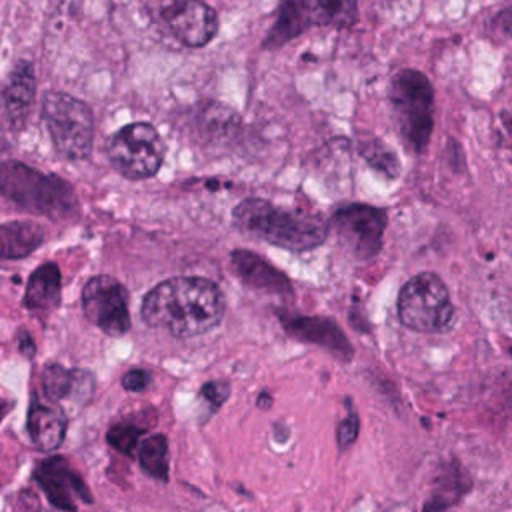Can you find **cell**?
I'll use <instances>...</instances> for the list:
<instances>
[{"instance_id":"cell-17","label":"cell","mask_w":512,"mask_h":512,"mask_svg":"<svg viewBox=\"0 0 512 512\" xmlns=\"http://www.w3.org/2000/svg\"><path fill=\"white\" fill-rule=\"evenodd\" d=\"M44 242V228L32 220H12L0 224V260H20L30 256Z\"/></svg>"},{"instance_id":"cell-8","label":"cell","mask_w":512,"mask_h":512,"mask_svg":"<svg viewBox=\"0 0 512 512\" xmlns=\"http://www.w3.org/2000/svg\"><path fill=\"white\" fill-rule=\"evenodd\" d=\"M386 224V210L372 204L350 202L338 206L332 212L328 220V230L338 236L342 246L354 258L370 260L382 250Z\"/></svg>"},{"instance_id":"cell-28","label":"cell","mask_w":512,"mask_h":512,"mask_svg":"<svg viewBox=\"0 0 512 512\" xmlns=\"http://www.w3.org/2000/svg\"><path fill=\"white\" fill-rule=\"evenodd\" d=\"M152 384V376L144 368H132L122 376V388L128 392H144Z\"/></svg>"},{"instance_id":"cell-25","label":"cell","mask_w":512,"mask_h":512,"mask_svg":"<svg viewBox=\"0 0 512 512\" xmlns=\"http://www.w3.org/2000/svg\"><path fill=\"white\" fill-rule=\"evenodd\" d=\"M146 434V428H140L132 422H116L106 432V442L124 456H136L140 438Z\"/></svg>"},{"instance_id":"cell-7","label":"cell","mask_w":512,"mask_h":512,"mask_svg":"<svg viewBox=\"0 0 512 512\" xmlns=\"http://www.w3.org/2000/svg\"><path fill=\"white\" fill-rule=\"evenodd\" d=\"M106 156L120 176L146 180L162 168L166 144L150 122H132L108 138Z\"/></svg>"},{"instance_id":"cell-13","label":"cell","mask_w":512,"mask_h":512,"mask_svg":"<svg viewBox=\"0 0 512 512\" xmlns=\"http://www.w3.org/2000/svg\"><path fill=\"white\" fill-rule=\"evenodd\" d=\"M230 266L236 278L250 290L268 292L288 302L294 298V286L290 278L264 256L244 248H236L230 252Z\"/></svg>"},{"instance_id":"cell-15","label":"cell","mask_w":512,"mask_h":512,"mask_svg":"<svg viewBox=\"0 0 512 512\" xmlns=\"http://www.w3.org/2000/svg\"><path fill=\"white\" fill-rule=\"evenodd\" d=\"M26 430L38 450L52 452L62 444L66 436L68 416L58 404L42 402L34 396L26 416Z\"/></svg>"},{"instance_id":"cell-21","label":"cell","mask_w":512,"mask_h":512,"mask_svg":"<svg viewBox=\"0 0 512 512\" xmlns=\"http://www.w3.org/2000/svg\"><path fill=\"white\" fill-rule=\"evenodd\" d=\"M470 486H472V482H470L468 472L456 460H450L440 468L436 486H434V492L430 498H434L440 504H444L446 508H450L464 498V494L470 490Z\"/></svg>"},{"instance_id":"cell-5","label":"cell","mask_w":512,"mask_h":512,"mask_svg":"<svg viewBox=\"0 0 512 512\" xmlns=\"http://www.w3.org/2000/svg\"><path fill=\"white\" fill-rule=\"evenodd\" d=\"M396 312L408 330L426 334L444 332L454 320L450 290L434 272H420L406 280L398 292Z\"/></svg>"},{"instance_id":"cell-30","label":"cell","mask_w":512,"mask_h":512,"mask_svg":"<svg viewBox=\"0 0 512 512\" xmlns=\"http://www.w3.org/2000/svg\"><path fill=\"white\" fill-rule=\"evenodd\" d=\"M256 404H258L262 410H266V408H270V406H272V396L268 394V390H262V392H260V396H258Z\"/></svg>"},{"instance_id":"cell-16","label":"cell","mask_w":512,"mask_h":512,"mask_svg":"<svg viewBox=\"0 0 512 512\" xmlns=\"http://www.w3.org/2000/svg\"><path fill=\"white\" fill-rule=\"evenodd\" d=\"M318 26L310 0H280L276 10V20L270 26L262 46L264 48H280L286 42L294 40L302 32Z\"/></svg>"},{"instance_id":"cell-19","label":"cell","mask_w":512,"mask_h":512,"mask_svg":"<svg viewBox=\"0 0 512 512\" xmlns=\"http://www.w3.org/2000/svg\"><path fill=\"white\" fill-rule=\"evenodd\" d=\"M88 382H92L90 374H86L82 370H68L60 364H46L42 370V376H40L44 398L54 404L74 396L78 390L90 392L92 386L84 388V384H88Z\"/></svg>"},{"instance_id":"cell-24","label":"cell","mask_w":512,"mask_h":512,"mask_svg":"<svg viewBox=\"0 0 512 512\" xmlns=\"http://www.w3.org/2000/svg\"><path fill=\"white\" fill-rule=\"evenodd\" d=\"M318 26L352 28L358 20V0H310Z\"/></svg>"},{"instance_id":"cell-11","label":"cell","mask_w":512,"mask_h":512,"mask_svg":"<svg viewBox=\"0 0 512 512\" xmlns=\"http://www.w3.org/2000/svg\"><path fill=\"white\" fill-rule=\"evenodd\" d=\"M34 480L48 502L62 512H76V500L84 504L94 502L88 484L64 456L44 458L34 470Z\"/></svg>"},{"instance_id":"cell-12","label":"cell","mask_w":512,"mask_h":512,"mask_svg":"<svg viewBox=\"0 0 512 512\" xmlns=\"http://www.w3.org/2000/svg\"><path fill=\"white\" fill-rule=\"evenodd\" d=\"M278 320L284 332L294 340L320 346L340 362H350L354 358V348L336 320L326 316H306L286 308L278 310Z\"/></svg>"},{"instance_id":"cell-27","label":"cell","mask_w":512,"mask_h":512,"mask_svg":"<svg viewBox=\"0 0 512 512\" xmlns=\"http://www.w3.org/2000/svg\"><path fill=\"white\" fill-rule=\"evenodd\" d=\"M200 396H202L204 404L210 408V414H212V412H218L220 406H222V404L228 400V396H230V384L224 382V380H210V382L202 384Z\"/></svg>"},{"instance_id":"cell-4","label":"cell","mask_w":512,"mask_h":512,"mask_svg":"<svg viewBox=\"0 0 512 512\" xmlns=\"http://www.w3.org/2000/svg\"><path fill=\"white\" fill-rule=\"evenodd\" d=\"M388 102L404 146L414 154H422L434 130L432 82L420 70L402 68L390 80Z\"/></svg>"},{"instance_id":"cell-31","label":"cell","mask_w":512,"mask_h":512,"mask_svg":"<svg viewBox=\"0 0 512 512\" xmlns=\"http://www.w3.org/2000/svg\"><path fill=\"white\" fill-rule=\"evenodd\" d=\"M8 410H10V402H8V398L4 396V392L0 390V420L6 416Z\"/></svg>"},{"instance_id":"cell-2","label":"cell","mask_w":512,"mask_h":512,"mask_svg":"<svg viewBox=\"0 0 512 512\" xmlns=\"http://www.w3.org/2000/svg\"><path fill=\"white\" fill-rule=\"evenodd\" d=\"M232 224L248 238L290 252H310L328 238V220L302 208L278 206L264 198H244L232 210Z\"/></svg>"},{"instance_id":"cell-18","label":"cell","mask_w":512,"mask_h":512,"mask_svg":"<svg viewBox=\"0 0 512 512\" xmlns=\"http://www.w3.org/2000/svg\"><path fill=\"white\" fill-rule=\"evenodd\" d=\"M62 276L54 262L40 264L28 278L24 306L28 310H50L60 302Z\"/></svg>"},{"instance_id":"cell-6","label":"cell","mask_w":512,"mask_h":512,"mask_svg":"<svg viewBox=\"0 0 512 512\" xmlns=\"http://www.w3.org/2000/svg\"><path fill=\"white\" fill-rule=\"evenodd\" d=\"M42 118L56 152L68 160H84L94 144V116L86 102L58 90L42 98Z\"/></svg>"},{"instance_id":"cell-10","label":"cell","mask_w":512,"mask_h":512,"mask_svg":"<svg viewBox=\"0 0 512 512\" xmlns=\"http://www.w3.org/2000/svg\"><path fill=\"white\" fill-rule=\"evenodd\" d=\"M156 16L188 48L206 46L218 32V14L204 0H160Z\"/></svg>"},{"instance_id":"cell-14","label":"cell","mask_w":512,"mask_h":512,"mask_svg":"<svg viewBox=\"0 0 512 512\" xmlns=\"http://www.w3.org/2000/svg\"><path fill=\"white\" fill-rule=\"evenodd\" d=\"M36 96V76L34 66L28 60H18L8 74V82L2 88L0 104L6 122L12 130H22L26 118L32 110Z\"/></svg>"},{"instance_id":"cell-26","label":"cell","mask_w":512,"mask_h":512,"mask_svg":"<svg viewBox=\"0 0 512 512\" xmlns=\"http://www.w3.org/2000/svg\"><path fill=\"white\" fill-rule=\"evenodd\" d=\"M344 404H346V416L336 426V444L340 450H346L348 446H352L360 432V418H358V412L354 410L352 400L346 398Z\"/></svg>"},{"instance_id":"cell-3","label":"cell","mask_w":512,"mask_h":512,"mask_svg":"<svg viewBox=\"0 0 512 512\" xmlns=\"http://www.w3.org/2000/svg\"><path fill=\"white\" fill-rule=\"evenodd\" d=\"M0 194L18 208L52 220L76 214L74 188L56 174H44L18 160L0 162Z\"/></svg>"},{"instance_id":"cell-20","label":"cell","mask_w":512,"mask_h":512,"mask_svg":"<svg viewBox=\"0 0 512 512\" xmlns=\"http://www.w3.org/2000/svg\"><path fill=\"white\" fill-rule=\"evenodd\" d=\"M196 128L208 140H230L240 128V118L220 102H204L196 110Z\"/></svg>"},{"instance_id":"cell-22","label":"cell","mask_w":512,"mask_h":512,"mask_svg":"<svg viewBox=\"0 0 512 512\" xmlns=\"http://www.w3.org/2000/svg\"><path fill=\"white\" fill-rule=\"evenodd\" d=\"M140 468L154 480L168 482V438L164 434H152L140 440L136 448Z\"/></svg>"},{"instance_id":"cell-23","label":"cell","mask_w":512,"mask_h":512,"mask_svg":"<svg viewBox=\"0 0 512 512\" xmlns=\"http://www.w3.org/2000/svg\"><path fill=\"white\" fill-rule=\"evenodd\" d=\"M358 152L376 174H380L388 180H394L402 170L398 154L380 138L368 136V138L358 140Z\"/></svg>"},{"instance_id":"cell-29","label":"cell","mask_w":512,"mask_h":512,"mask_svg":"<svg viewBox=\"0 0 512 512\" xmlns=\"http://www.w3.org/2000/svg\"><path fill=\"white\" fill-rule=\"evenodd\" d=\"M422 512H452V510H450V508H446L444 504H440L438 500L428 498V500L424 502V506H422Z\"/></svg>"},{"instance_id":"cell-1","label":"cell","mask_w":512,"mask_h":512,"mask_svg":"<svg viewBox=\"0 0 512 512\" xmlns=\"http://www.w3.org/2000/svg\"><path fill=\"white\" fill-rule=\"evenodd\" d=\"M226 312V300L216 282L204 276L166 278L146 292L140 304L142 320L174 338H194L216 328Z\"/></svg>"},{"instance_id":"cell-9","label":"cell","mask_w":512,"mask_h":512,"mask_svg":"<svg viewBox=\"0 0 512 512\" xmlns=\"http://www.w3.org/2000/svg\"><path fill=\"white\" fill-rule=\"evenodd\" d=\"M82 310L86 318L108 336H122L130 330L128 290L112 276L100 274L84 284Z\"/></svg>"}]
</instances>
